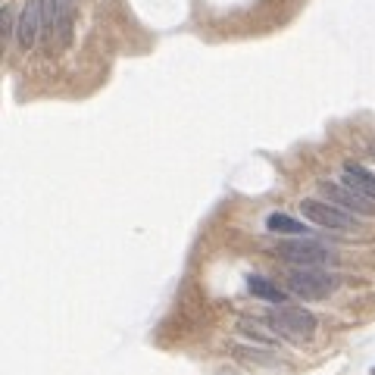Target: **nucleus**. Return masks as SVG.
Listing matches in <instances>:
<instances>
[{
	"label": "nucleus",
	"mask_w": 375,
	"mask_h": 375,
	"mask_svg": "<svg viewBox=\"0 0 375 375\" xmlns=\"http://www.w3.org/2000/svg\"><path fill=\"white\" fill-rule=\"evenodd\" d=\"M266 228L275 231V235H306V225L300 219H291L288 212H272L266 219Z\"/></svg>",
	"instance_id": "9"
},
{
	"label": "nucleus",
	"mask_w": 375,
	"mask_h": 375,
	"mask_svg": "<svg viewBox=\"0 0 375 375\" xmlns=\"http://www.w3.org/2000/svg\"><path fill=\"white\" fill-rule=\"evenodd\" d=\"M319 191L331 200V206L350 212V216H375V203H369L366 197H360L356 191H350L347 185H335V181H319Z\"/></svg>",
	"instance_id": "6"
},
{
	"label": "nucleus",
	"mask_w": 375,
	"mask_h": 375,
	"mask_svg": "<svg viewBox=\"0 0 375 375\" xmlns=\"http://www.w3.org/2000/svg\"><path fill=\"white\" fill-rule=\"evenodd\" d=\"M0 31H3V38H10L12 31H16V25H12V12L3 10V16H0Z\"/></svg>",
	"instance_id": "10"
},
{
	"label": "nucleus",
	"mask_w": 375,
	"mask_h": 375,
	"mask_svg": "<svg viewBox=\"0 0 375 375\" xmlns=\"http://www.w3.org/2000/svg\"><path fill=\"white\" fill-rule=\"evenodd\" d=\"M266 325L275 335L288 338V341H310L312 331H316V316L310 310H303V306L281 303L266 316Z\"/></svg>",
	"instance_id": "1"
},
{
	"label": "nucleus",
	"mask_w": 375,
	"mask_h": 375,
	"mask_svg": "<svg viewBox=\"0 0 375 375\" xmlns=\"http://www.w3.org/2000/svg\"><path fill=\"white\" fill-rule=\"evenodd\" d=\"M247 291L253 294V297L269 300V303H275V306H281V303H285V297H288L278 285H272V281L262 278V275H250V278H247Z\"/></svg>",
	"instance_id": "8"
},
{
	"label": "nucleus",
	"mask_w": 375,
	"mask_h": 375,
	"mask_svg": "<svg viewBox=\"0 0 375 375\" xmlns=\"http://www.w3.org/2000/svg\"><path fill=\"white\" fill-rule=\"evenodd\" d=\"M350 191H356L360 197H366L369 203H375V175L369 169H362L360 162H344V181Z\"/></svg>",
	"instance_id": "7"
},
{
	"label": "nucleus",
	"mask_w": 375,
	"mask_h": 375,
	"mask_svg": "<svg viewBox=\"0 0 375 375\" xmlns=\"http://www.w3.org/2000/svg\"><path fill=\"white\" fill-rule=\"evenodd\" d=\"M300 212H303V219L316 222L319 228H331V231H356V228H360L350 212L338 210V206L325 203V200H316V197L300 200Z\"/></svg>",
	"instance_id": "4"
},
{
	"label": "nucleus",
	"mask_w": 375,
	"mask_h": 375,
	"mask_svg": "<svg viewBox=\"0 0 375 375\" xmlns=\"http://www.w3.org/2000/svg\"><path fill=\"white\" fill-rule=\"evenodd\" d=\"M44 31V0H25L16 19V41L22 50H31Z\"/></svg>",
	"instance_id": "5"
},
{
	"label": "nucleus",
	"mask_w": 375,
	"mask_h": 375,
	"mask_svg": "<svg viewBox=\"0 0 375 375\" xmlns=\"http://www.w3.org/2000/svg\"><path fill=\"white\" fill-rule=\"evenodd\" d=\"M275 253H278L281 260L294 262L297 269H319V266H328V262L338 260L335 250H328L319 241H285L275 247Z\"/></svg>",
	"instance_id": "3"
},
{
	"label": "nucleus",
	"mask_w": 375,
	"mask_h": 375,
	"mask_svg": "<svg viewBox=\"0 0 375 375\" xmlns=\"http://www.w3.org/2000/svg\"><path fill=\"white\" fill-rule=\"evenodd\" d=\"M338 285H341L338 275L325 272V269H294V272L288 275V288H291V294H297V297H303V300L328 297V294H335Z\"/></svg>",
	"instance_id": "2"
},
{
	"label": "nucleus",
	"mask_w": 375,
	"mask_h": 375,
	"mask_svg": "<svg viewBox=\"0 0 375 375\" xmlns=\"http://www.w3.org/2000/svg\"><path fill=\"white\" fill-rule=\"evenodd\" d=\"M372 375H375V369H372Z\"/></svg>",
	"instance_id": "11"
}]
</instances>
